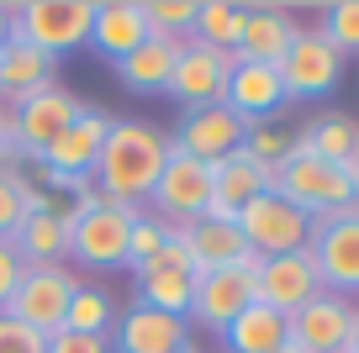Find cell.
I'll return each mask as SVG.
<instances>
[{"label":"cell","mask_w":359,"mask_h":353,"mask_svg":"<svg viewBox=\"0 0 359 353\" xmlns=\"http://www.w3.org/2000/svg\"><path fill=\"white\" fill-rule=\"evenodd\" d=\"M164 164H169V132H158L154 122H137V116H116L101 158L90 169V185L111 206H137L154 195Z\"/></svg>","instance_id":"obj_1"},{"label":"cell","mask_w":359,"mask_h":353,"mask_svg":"<svg viewBox=\"0 0 359 353\" xmlns=\"http://www.w3.org/2000/svg\"><path fill=\"white\" fill-rule=\"evenodd\" d=\"M269 190L280 200H291L302 216L323 221V216H338V211H348L359 200V185H354V169L344 164H327V158H317L312 148L296 137L291 153L280 158V164L269 169Z\"/></svg>","instance_id":"obj_2"},{"label":"cell","mask_w":359,"mask_h":353,"mask_svg":"<svg viewBox=\"0 0 359 353\" xmlns=\"http://www.w3.org/2000/svg\"><path fill=\"white\" fill-rule=\"evenodd\" d=\"M6 11H11V37L32 43L48 58H69L90 43L95 0H22V6H6Z\"/></svg>","instance_id":"obj_3"},{"label":"cell","mask_w":359,"mask_h":353,"mask_svg":"<svg viewBox=\"0 0 359 353\" xmlns=\"http://www.w3.org/2000/svg\"><path fill=\"white\" fill-rule=\"evenodd\" d=\"M79 285H85V279H79L69 264H22V279H16V290H11V300H6L0 317L27 321L32 332L53 338V332L64 327L69 300L79 296Z\"/></svg>","instance_id":"obj_4"},{"label":"cell","mask_w":359,"mask_h":353,"mask_svg":"<svg viewBox=\"0 0 359 353\" xmlns=\"http://www.w3.org/2000/svg\"><path fill=\"white\" fill-rule=\"evenodd\" d=\"M111 122H116L111 111H95V106L79 111V122L64 127V132L43 148V158H37L48 185L53 190H95L90 185V169H95V158H101V148H106Z\"/></svg>","instance_id":"obj_5"},{"label":"cell","mask_w":359,"mask_h":353,"mask_svg":"<svg viewBox=\"0 0 359 353\" xmlns=\"http://www.w3.org/2000/svg\"><path fill=\"white\" fill-rule=\"evenodd\" d=\"M137 206H111V200H90L69 227V254L79 269H127V232H133Z\"/></svg>","instance_id":"obj_6"},{"label":"cell","mask_w":359,"mask_h":353,"mask_svg":"<svg viewBox=\"0 0 359 353\" xmlns=\"http://www.w3.org/2000/svg\"><path fill=\"white\" fill-rule=\"evenodd\" d=\"M238 232H243L254 258H285V254H302L312 243V216H302L291 200L264 190V195H254L238 211Z\"/></svg>","instance_id":"obj_7"},{"label":"cell","mask_w":359,"mask_h":353,"mask_svg":"<svg viewBox=\"0 0 359 353\" xmlns=\"http://www.w3.org/2000/svg\"><path fill=\"white\" fill-rule=\"evenodd\" d=\"M148 200H154L148 216H158L164 227H191V221H201L206 211H212V164L180 153V148L169 143V164H164V174H158V185H154Z\"/></svg>","instance_id":"obj_8"},{"label":"cell","mask_w":359,"mask_h":353,"mask_svg":"<svg viewBox=\"0 0 359 353\" xmlns=\"http://www.w3.org/2000/svg\"><path fill=\"white\" fill-rule=\"evenodd\" d=\"M275 69H280L285 100H323V95H333L338 79H344V53H338L317 27H302Z\"/></svg>","instance_id":"obj_9"},{"label":"cell","mask_w":359,"mask_h":353,"mask_svg":"<svg viewBox=\"0 0 359 353\" xmlns=\"http://www.w3.org/2000/svg\"><path fill=\"white\" fill-rule=\"evenodd\" d=\"M79 111H85V100L79 95H69L64 85H48V90H37V95H27V100H16L11 106V143H16V158H43V148L53 143L64 127H74L79 122Z\"/></svg>","instance_id":"obj_10"},{"label":"cell","mask_w":359,"mask_h":353,"mask_svg":"<svg viewBox=\"0 0 359 353\" xmlns=\"http://www.w3.org/2000/svg\"><path fill=\"white\" fill-rule=\"evenodd\" d=\"M233 64H238L233 53H217V48H201V43L185 37V43H180V58H175V74H169V85H164V95L175 100L180 111L222 106Z\"/></svg>","instance_id":"obj_11"},{"label":"cell","mask_w":359,"mask_h":353,"mask_svg":"<svg viewBox=\"0 0 359 353\" xmlns=\"http://www.w3.org/2000/svg\"><path fill=\"white\" fill-rule=\"evenodd\" d=\"M306 254H312L317 275H323V290H333V296H359V216L354 211L312 221Z\"/></svg>","instance_id":"obj_12"},{"label":"cell","mask_w":359,"mask_h":353,"mask_svg":"<svg viewBox=\"0 0 359 353\" xmlns=\"http://www.w3.org/2000/svg\"><path fill=\"white\" fill-rule=\"evenodd\" d=\"M254 264H238V269H212V275H196V296H191V311H185V321H196V327L217 332L222 338L227 327L238 321V311L254 306Z\"/></svg>","instance_id":"obj_13"},{"label":"cell","mask_w":359,"mask_h":353,"mask_svg":"<svg viewBox=\"0 0 359 353\" xmlns=\"http://www.w3.org/2000/svg\"><path fill=\"white\" fill-rule=\"evenodd\" d=\"M191 296H196V264L180 243V232L169 227V243L154 264L137 269V306L148 311H164V317H185L191 311Z\"/></svg>","instance_id":"obj_14"},{"label":"cell","mask_w":359,"mask_h":353,"mask_svg":"<svg viewBox=\"0 0 359 353\" xmlns=\"http://www.w3.org/2000/svg\"><path fill=\"white\" fill-rule=\"evenodd\" d=\"M312 296H323V275H317L312 254H285V258H259L254 269V300L280 317H296Z\"/></svg>","instance_id":"obj_15"},{"label":"cell","mask_w":359,"mask_h":353,"mask_svg":"<svg viewBox=\"0 0 359 353\" xmlns=\"http://www.w3.org/2000/svg\"><path fill=\"white\" fill-rule=\"evenodd\" d=\"M291 321V342H302L306 353H344L348 338H354V321H359V306L348 296H333V290H323V296H312Z\"/></svg>","instance_id":"obj_16"},{"label":"cell","mask_w":359,"mask_h":353,"mask_svg":"<svg viewBox=\"0 0 359 353\" xmlns=\"http://www.w3.org/2000/svg\"><path fill=\"white\" fill-rule=\"evenodd\" d=\"M243 137H248V122L238 116V111H227V106H201V111H185V116H180V132L169 137V143H175L180 153L201 158V164H217V158L238 153V148H243Z\"/></svg>","instance_id":"obj_17"},{"label":"cell","mask_w":359,"mask_h":353,"mask_svg":"<svg viewBox=\"0 0 359 353\" xmlns=\"http://www.w3.org/2000/svg\"><path fill=\"white\" fill-rule=\"evenodd\" d=\"M148 43V16L143 0H95V22H90V53L101 64H122L133 48Z\"/></svg>","instance_id":"obj_18"},{"label":"cell","mask_w":359,"mask_h":353,"mask_svg":"<svg viewBox=\"0 0 359 353\" xmlns=\"http://www.w3.org/2000/svg\"><path fill=\"white\" fill-rule=\"evenodd\" d=\"M185 342H191V321L148 311V306L122 311L111 327V353H180Z\"/></svg>","instance_id":"obj_19"},{"label":"cell","mask_w":359,"mask_h":353,"mask_svg":"<svg viewBox=\"0 0 359 353\" xmlns=\"http://www.w3.org/2000/svg\"><path fill=\"white\" fill-rule=\"evenodd\" d=\"M180 243H185V254H191L196 275H212V269H238V264H254V254H248L243 232H238V221H222V216H201L191 221V227H175Z\"/></svg>","instance_id":"obj_20"},{"label":"cell","mask_w":359,"mask_h":353,"mask_svg":"<svg viewBox=\"0 0 359 353\" xmlns=\"http://www.w3.org/2000/svg\"><path fill=\"white\" fill-rule=\"evenodd\" d=\"M264 190H269V164H259V158H248L243 148H238V153H227V158L212 164V211H206V216L238 221V211L254 195H264Z\"/></svg>","instance_id":"obj_21"},{"label":"cell","mask_w":359,"mask_h":353,"mask_svg":"<svg viewBox=\"0 0 359 353\" xmlns=\"http://www.w3.org/2000/svg\"><path fill=\"white\" fill-rule=\"evenodd\" d=\"M296 16L285 11V6H248V16H243V37H238V48H233V58L238 64H280L285 58V48L296 43Z\"/></svg>","instance_id":"obj_22"},{"label":"cell","mask_w":359,"mask_h":353,"mask_svg":"<svg viewBox=\"0 0 359 353\" xmlns=\"http://www.w3.org/2000/svg\"><path fill=\"white\" fill-rule=\"evenodd\" d=\"M222 106L238 111L248 127H254V122H275V116H280V106H285L280 69H269V64H233Z\"/></svg>","instance_id":"obj_23"},{"label":"cell","mask_w":359,"mask_h":353,"mask_svg":"<svg viewBox=\"0 0 359 353\" xmlns=\"http://www.w3.org/2000/svg\"><path fill=\"white\" fill-rule=\"evenodd\" d=\"M48 85H58V58L37 53L22 37H11V43L0 48V100H6V106H16V100L37 95V90H48Z\"/></svg>","instance_id":"obj_24"},{"label":"cell","mask_w":359,"mask_h":353,"mask_svg":"<svg viewBox=\"0 0 359 353\" xmlns=\"http://www.w3.org/2000/svg\"><path fill=\"white\" fill-rule=\"evenodd\" d=\"M175 58H180V37H154L148 32V43L133 48V53L116 64V79H122V90H133V95H164L169 74H175Z\"/></svg>","instance_id":"obj_25"},{"label":"cell","mask_w":359,"mask_h":353,"mask_svg":"<svg viewBox=\"0 0 359 353\" xmlns=\"http://www.w3.org/2000/svg\"><path fill=\"white\" fill-rule=\"evenodd\" d=\"M6 243L16 248V258H22V264H64V254H69V227H64V216H58V211H27Z\"/></svg>","instance_id":"obj_26"},{"label":"cell","mask_w":359,"mask_h":353,"mask_svg":"<svg viewBox=\"0 0 359 353\" xmlns=\"http://www.w3.org/2000/svg\"><path fill=\"white\" fill-rule=\"evenodd\" d=\"M285 338H291V321H285L280 311L259 306V300H254L248 311H238V321L222 332L227 353H275Z\"/></svg>","instance_id":"obj_27"},{"label":"cell","mask_w":359,"mask_h":353,"mask_svg":"<svg viewBox=\"0 0 359 353\" xmlns=\"http://www.w3.org/2000/svg\"><path fill=\"white\" fill-rule=\"evenodd\" d=\"M302 143L312 148L317 158H327V164L354 169V158H359V122L344 116V111H323V116H312V127L302 132Z\"/></svg>","instance_id":"obj_28"},{"label":"cell","mask_w":359,"mask_h":353,"mask_svg":"<svg viewBox=\"0 0 359 353\" xmlns=\"http://www.w3.org/2000/svg\"><path fill=\"white\" fill-rule=\"evenodd\" d=\"M243 16H248V6H238V0H196L191 43L217 48V53H233L238 37H243Z\"/></svg>","instance_id":"obj_29"},{"label":"cell","mask_w":359,"mask_h":353,"mask_svg":"<svg viewBox=\"0 0 359 353\" xmlns=\"http://www.w3.org/2000/svg\"><path fill=\"white\" fill-rule=\"evenodd\" d=\"M111 321H116V306H111V296H106L101 285H79V296L69 300V317H64V327L58 332H90V338H111Z\"/></svg>","instance_id":"obj_30"},{"label":"cell","mask_w":359,"mask_h":353,"mask_svg":"<svg viewBox=\"0 0 359 353\" xmlns=\"http://www.w3.org/2000/svg\"><path fill=\"white\" fill-rule=\"evenodd\" d=\"M164 243H169V227L158 216H148V211H137L133 216V232H127V269H143V264H154L158 254H164Z\"/></svg>","instance_id":"obj_31"},{"label":"cell","mask_w":359,"mask_h":353,"mask_svg":"<svg viewBox=\"0 0 359 353\" xmlns=\"http://www.w3.org/2000/svg\"><path fill=\"white\" fill-rule=\"evenodd\" d=\"M143 16L154 37H180L185 43L196 27V0H143Z\"/></svg>","instance_id":"obj_32"},{"label":"cell","mask_w":359,"mask_h":353,"mask_svg":"<svg viewBox=\"0 0 359 353\" xmlns=\"http://www.w3.org/2000/svg\"><path fill=\"white\" fill-rule=\"evenodd\" d=\"M317 32H323L344 58H359V0H333L323 11V27H317Z\"/></svg>","instance_id":"obj_33"},{"label":"cell","mask_w":359,"mask_h":353,"mask_svg":"<svg viewBox=\"0 0 359 353\" xmlns=\"http://www.w3.org/2000/svg\"><path fill=\"white\" fill-rule=\"evenodd\" d=\"M291 143H296V137L285 132V127H275V122H254V127H248V137H243V153L275 169L285 153H291Z\"/></svg>","instance_id":"obj_34"},{"label":"cell","mask_w":359,"mask_h":353,"mask_svg":"<svg viewBox=\"0 0 359 353\" xmlns=\"http://www.w3.org/2000/svg\"><path fill=\"white\" fill-rule=\"evenodd\" d=\"M0 353H48V338H43V332H32L27 321L0 317Z\"/></svg>","instance_id":"obj_35"},{"label":"cell","mask_w":359,"mask_h":353,"mask_svg":"<svg viewBox=\"0 0 359 353\" xmlns=\"http://www.w3.org/2000/svg\"><path fill=\"white\" fill-rule=\"evenodd\" d=\"M22 169H0V237H11L22 221V190H16Z\"/></svg>","instance_id":"obj_36"},{"label":"cell","mask_w":359,"mask_h":353,"mask_svg":"<svg viewBox=\"0 0 359 353\" xmlns=\"http://www.w3.org/2000/svg\"><path fill=\"white\" fill-rule=\"evenodd\" d=\"M48 353H111V338H90V332H53Z\"/></svg>","instance_id":"obj_37"},{"label":"cell","mask_w":359,"mask_h":353,"mask_svg":"<svg viewBox=\"0 0 359 353\" xmlns=\"http://www.w3.org/2000/svg\"><path fill=\"white\" fill-rule=\"evenodd\" d=\"M16 279H22V258H16V248L0 237V311H6V300H11Z\"/></svg>","instance_id":"obj_38"},{"label":"cell","mask_w":359,"mask_h":353,"mask_svg":"<svg viewBox=\"0 0 359 353\" xmlns=\"http://www.w3.org/2000/svg\"><path fill=\"white\" fill-rule=\"evenodd\" d=\"M0 158H16V143H11V106L0 100Z\"/></svg>","instance_id":"obj_39"},{"label":"cell","mask_w":359,"mask_h":353,"mask_svg":"<svg viewBox=\"0 0 359 353\" xmlns=\"http://www.w3.org/2000/svg\"><path fill=\"white\" fill-rule=\"evenodd\" d=\"M11 43V11H6V6H0V48Z\"/></svg>","instance_id":"obj_40"},{"label":"cell","mask_w":359,"mask_h":353,"mask_svg":"<svg viewBox=\"0 0 359 353\" xmlns=\"http://www.w3.org/2000/svg\"><path fill=\"white\" fill-rule=\"evenodd\" d=\"M275 353H306V348H302V342H291V338H285V342H280Z\"/></svg>","instance_id":"obj_41"},{"label":"cell","mask_w":359,"mask_h":353,"mask_svg":"<svg viewBox=\"0 0 359 353\" xmlns=\"http://www.w3.org/2000/svg\"><path fill=\"white\" fill-rule=\"evenodd\" d=\"M344 353H359V321H354V338H348V348Z\"/></svg>","instance_id":"obj_42"},{"label":"cell","mask_w":359,"mask_h":353,"mask_svg":"<svg viewBox=\"0 0 359 353\" xmlns=\"http://www.w3.org/2000/svg\"><path fill=\"white\" fill-rule=\"evenodd\" d=\"M180 353H201V348H196V342H185V348H180Z\"/></svg>","instance_id":"obj_43"},{"label":"cell","mask_w":359,"mask_h":353,"mask_svg":"<svg viewBox=\"0 0 359 353\" xmlns=\"http://www.w3.org/2000/svg\"><path fill=\"white\" fill-rule=\"evenodd\" d=\"M354 185H359V158H354Z\"/></svg>","instance_id":"obj_44"}]
</instances>
